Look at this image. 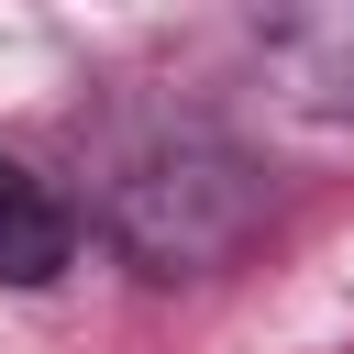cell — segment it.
<instances>
[{"label": "cell", "instance_id": "6da1fadb", "mask_svg": "<svg viewBox=\"0 0 354 354\" xmlns=\"http://www.w3.org/2000/svg\"><path fill=\"white\" fill-rule=\"evenodd\" d=\"M66 254H77L66 210L44 199V177H22V166L0 155V277H11V288H44Z\"/></svg>", "mask_w": 354, "mask_h": 354}]
</instances>
